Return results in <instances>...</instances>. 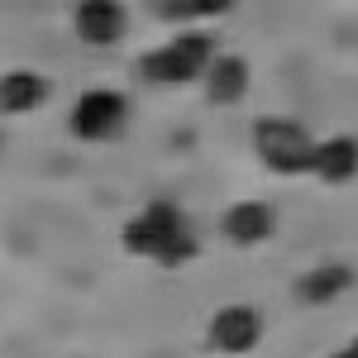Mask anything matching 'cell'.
<instances>
[{
    "mask_svg": "<svg viewBox=\"0 0 358 358\" xmlns=\"http://www.w3.org/2000/svg\"><path fill=\"white\" fill-rule=\"evenodd\" d=\"M206 344L215 349L220 358H244L263 344V315L253 310L248 301H229L210 315L206 325Z\"/></svg>",
    "mask_w": 358,
    "mask_h": 358,
    "instance_id": "cell-5",
    "label": "cell"
},
{
    "mask_svg": "<svg viewBox=\"0 0 358 358\" xmlns=\"http://www.w3.org/2000/svg\"><path fill=\"white\" fill-rule=\"evenodd\" d=\"M349 287H354V268L330 258V263H315L310 273L296 277V301L301 306H330V301H339Z\"/></svg>",
    "mask_w": 358,
    "mask_h": 358,
    "instance_id": "cell-11",
    "label": "cell"
},
{
    "mask_svg": "<svg viewBox=\"0 0 358 358\" xmlns=\"http://www.w3.org/2000/svg\"><path fill=\"white\" fill-rule=\"evenodd\" d=\"M248 82H253V77H248V62L239 53H220L206 67V77H201L210 106H239L248 96Z\"/></svg>",
    "mask_w": 358,
    "mask_h": 358,
    "instance_id": "cell-10",
    "label": "cell"
},
{
    "mask_svg": "<svg viewBox=\"0 0 358 358\" xmlns=\"http://www.w3.org/2000/svg\"><path fill=\"white\" fill-rule=\"evenodd\" d=\"M120 244H124V253L148 258L158 268H187L201 253V239L187 224L177 201H148L143 210H134L124 220V229H120Z\"/></svg>",
    "mask_w": 358,
    "mask_h": 358,
    "instance_id": "cell-1",
    "label": "cell"
},
{
    "mask_svg": "<svg viewBox=\"0 0 358 358\" xmlns=\"http://www.w3.org/2000/svg\"><path fill=\"white\" fill-rule=\"evenodd\" d=\"M129 124V96L115 91V86H91L77 96V106L67 115V129L82 138V143H110L124 134Z\"/></svg>",
    "mask_w": 358,
    "mask_h": 358,
    "instance_id": "cell-4",
    "label": "cell"
},
{
    "mask_svg": "<svg viewBox=\"0 0 358 358\" xmlns=\"http://www.w3.org/2000/svg\"><path fill=\"white\" fill-rule=\"evenodd\" d=\"M48 77L34 72V67H15V72H0V115H34L43 110L48 101Z\"/></svg>",
    "mask_w": 358,
    "mask_h": 358,
    "instance_id": "cell-9",
    "label": "cell"
},
{
    "mask_svg": "<svg viewBox=\"0 0 358 358\" xmlns=\"http://www.w3.org/2000/svg\"><path fill=\"white\" fill-rule=\"evenodd\" d=\"M315 143L320 138H310V129H306L301 120H292V115H263V120H253V153L277 177H301V172H310Z\"/></svg>",
    "mask_w": 358,
    "mask_h": 358,
    "instance_id": "cell-3",
    "label": "cell"
},
{
    "mask_svg": "<svg viewBox=\"0 0 358 358\" xmlns=\"http://www.w3.org/2000/svg\"><path fill=\"white\" fill-rule=\"evenodd\" d=\"M277 234V210L268 201H234L220 215V239L234 248H258Z\"/></svg>",
    "mask_w": 358,
    "mask_h": 358,
    "instance_id": "cell-7",
    "label": "cell"
},
{
    "mask_svg": "<svg viewBox=\"0 0 358 358\" xmlns=\"http://www.w3.org/2000/svg\"><path fill=\"white\" fill-rule=\"evenodd\" d=\"M0 148H5V134H0Z\"/></svg>",
    "mask_w": 358,
    "mask_h": 358,
    "instance_id": "cell-15",
    "label": "cell"
},
{
    "mask_svg": "<svg viewBox=\"0 0 358 358\" xmlns=\"http://www.w3.org/2000/svg\"><path fill=\"white\" fill-rule=\"evenodd\" d=\"M310 177H320L325 187H344L358 177V138L354 134H330L315 143V163Z\"/></svg>",
    "mask_w": 358,
    "mask_h": 358,
    "instance_id": "cell-8",
    "label": "cell"
},
{
    "mask_svg": "<svg viewBox=\"0 0 358 358\" xmlns=\"http://www.w3.org/2000/svg\"><path fill=\"white\" fill-rule=\"evenodd\" d=\"M129 29V10L124 0H77L72 10V34L86 48H115Z\"/></svg>",
    "mask_w": 358,
    "mask_h": 358,
    "instance_id": "cell-6",
    "label": "cell"
},
{
    "mask_svg": "<svg viewBox=\"0 0 358 358\" xmlns=\"http://www.w3.org/2000/svg\"><path fill=\"white\" fill-rule=\"evenodd\" d=\"M215 38L206 29H182L172 34L163 48H148L138 57V82L148 86H192L206 77V67L215 62Z\"/></svg>",
    "mask_w": 358,
    "mask_h": 358,
    "instance_id": "cell-2",
    "label": "cell"
},
{
    "mask_svg": "<svg viewBox=\"0 0 358 358\" xmlns=\"http://www.w3.org/2000/svg\"><path fill=\"white\" fill-rule=\"evenodd\" d=\"M234 0H148V10L167 20V24H192V20H210V15H224Z\"/></svg>",
    "mask_w": 358,
    "mask_h": 358,
    "instance_id": "cell-12",
    "label": "cell"
},
{
    "mask_svg": "<svg viewBox=\"0 0 358 358\" xmlns=\"http://www.w3.org/2000/svg\"><path fill=\"white\" fill-rule=\"evenodd\" d=\"M344 354H349V358H358V334L349 339V349H344Z\"/></svg>",
    "mask_w": 358,
    "mask_h": 358,
    "instance_id": "cell-13",
    "label": "cell"
},
{
    "mask_svg": "<svg viewBox=\"0 0 358 358\" xmlns=\"http://www.w3.org/2000/svg\"><path fill=\"white\" fill-rule=\"evenodd\" d=\"M330 358H349V354H344V349H339V354H330Z\"/></svg>",
    "mask_w": 358,
    "mask_h": 358,
    "instance_id": "cell-14",
    "label": "cell"
}]
</instances>
